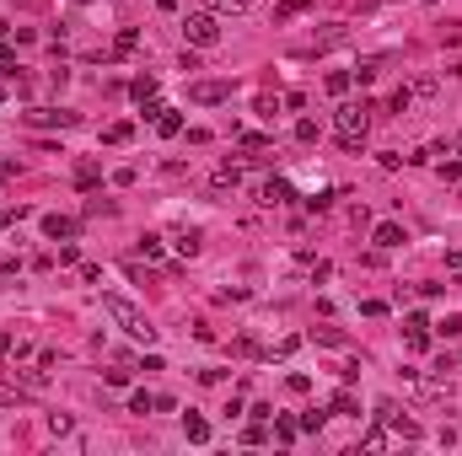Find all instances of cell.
<instances>
[{"instance_id": "cell-1", "label": "cell", "mask_w": 462, "mask_h": 456, "mask_svg": "<svg viewBox=\"0 0 462 456\" xmlns=\"http://www.w3.org/2000/svg\"><path fill=\"white\" fill-rule=\"evenodd\" d=\"M371 102H344L339 108V145L350 151V156H360V145H365V129H371Z\"/></svg>"}, {"instance_id": "cell-2", "label": "cell", "mask_w": 462, "mask_h": 456, "mask_svg": "<svg viewBox=\"0 0 462 456\" xmlns=\"http://www.w3.org/2000/svg\"><path fill=\"white\" fill-rule=\"evenodd\" d=\"M102 306H108V317H113V322H119V327H124L129 338H140V344H151V338H156V327H151V317L140 312L134 300H124V295H102Z\"/></svg>"}, {"instance_id": "cell-3", "label": "cell", "mask_w": 462, "mask_h": 456, "mask_svg": "<svg viewBox=\"0 0 462 456\" xmlns=\"http://www.w3.org/2000/svg\"><path fill=\"white\" fill-rule=\"evenodd\" d=\"M183 33H188V43H194V48H215V43H220V22H215V11H194L188 22H183Z\"/></svg>"}, {"instance_id": "cell-4", "label": "cell", "mask_w": 462, "mask_h": 456, "mask_svg": "<svg viewBox=\"0 0 462 456\" xmlns=\"http://www.w3.org/2000/svg\"><path fill=\"white\" fill-rule=\"evenodd\" d=\"M188 97H194V102H205V108L231 102V81H194V86H188Z\"/></svg>"}, {"instance_id": "cell-5", "label": "cell", "mask_w": 462, "mask_h": 456, "mask_svg": "<svg viewBox=\"0 0 462 456\" xmlns=\"http://www.w3.org/2000/svg\"><path fill=\"white\" fill-rule=\"evenodd\" d=\"M43 237L49 241H75L81 237V220L75 215H43Z\"/></svg>"}, {"instance_id": "cell-6", "label": "cell", "mask_w": 462, "mask_h": 456, "mask_svg": "<svg viewBox=\"0 0 462 456\" xmlns=\"http://www.w3.org/2000/svg\"><path fill=\"white\" fill-rule=\"evenodd\" d=\"M403 344H409L414 354H425V349H430V322H425V312H414L409 322H403Z\"/></svg>"}, {"instance_id": "cell-7", "label": "cell", "mask_w": 462, "mask_h": 456, "mask_svg": "<svg viewBox=\"0 0 462 456\" xmlns=\"http://www.w3.org/2000/svg\"><path fill=\"white\" fill-rule=\"evenodd\" d=\"M377 419H382V424H392V430H398L403 440H419V424H414V419H403V413L392 408V403H377Z\"/></svg>"}, {"instance_id": "cell-8", "label": "cell", "mask_w": 462, "mask_h": 456, "mask_svg": "<svg viewBox=\"0 0 462 456\" xmlns=\"http://www.w3.org/2000/svg\"><path fill=\"white\" fill-rule=\"evenodd\" d=\"M371 241H377L382 252H392V247H403V241H409V237H403V226H398V220H382V226L371 231Z\"/></svg>"}, {"instance_id": "cell-9", "label": "cell", "mask_w": 462, "mask_h": 456, "mask_svg": "<svg viewBox=\"0 0 462 456\" xmlns=\"http://www.w3.org/2000/svg\"><path fill=\"white\" fill-rule=\"evenodd\" d=\"M258 199H264V205H291V199H296V188H291L285 178H269L264 188H258Z\"/></svg>"}, {"instance_id": "cell-10", "label": "cell", "mask_w": 462, "mask_h": 456, "mask_svg": "<svg viewBox=\"0 0 462 456\" xmlns=\"http://www.w3.org/2000/svg\"><path fill=\"white\" fill-rule=\"evenodd\" d=\"M237 183H242V167H237V161H220V167H215V178H210V188H215V193H226V188H237Z\"/></svg>"}, {"instance_id": "cell-11", "label": "cell", "mask_w": 462, "mask_h": 456, "mask_svg": "<svg viewBox=\"0 0 462 456\" xmlns=\"http://www.w3.org/2000/svg\"><path fill=\"white\" fill-rule=\"evenodd\" d=\"M183 435H188L194 445H205L210 440V419H205V413H183Z\"/></svg>"}, {"instance_id": "cell-12", "label": "cell", "mask_w": 462, "mask_h": 456, "mask_svg": "<svg viewBox=\"0 0 462 456\" xmlns=\"http://www.w3.org/2000/svg\"><path fill=\"white\" fill-rule=\"evenodd\" d=\"M269 430H274V440H280V445H291L296 435H301V419H285V413H274V419H269Z\"/></svg>"}, {"instance_id": "cell-13", "label": "cell", "mask_w": 462, "mask_h": 456, "mask_svg": "<svg viewBox=\"0 0 462 456\" xmlns=\"http://www.w3.org/2000/svg\"><path fill=\"white\" fill-rule=\"evenodd\" d=\"M172 247H178V252H183V258H194V252H199V247H205V237H199V231H194V226H183V231H178V237H172Z\"/></svg>"}, {"instance_id": "cell-14", "label": "cell", "mask_w": 462, "mask_h": 456, "mask_svg": "<svg viewBox=\"0 0 462 456\" xmlns=\"http://www.w3.org/2000/svg\"><path fill=\"white\" fill-rule=\"evenodd\" d=\"M156 134H167V140H172V134H183V113H178V108H161V119H156Z\"/></svg>"}, {"instance_id": "cell-15", "label": "cell", "mask_w": 462, "mask_h": 456, "mask_svg": "<svg viewBox=\"0 0 462 456\" xmlns=\"http://www.w3.org/2000/svg\"><path fill=\"white\" fill-rule=\"evenodd\" d=\"M134 252H140L146 264H161V237H140V241H134Z\"/></svg>"}, {"instance_id": "cell-16", "label": "cell", "mask_w": 462, "mask_h": 456, "mask_svg": "<svg viewBox=\"0 0 462 456\" xmlns=\"http://www.w3.org/2000/svg\"><path fill=\"white\" fill-rule=\"evenodd\" d=\"M436 333H441V338H462V312H446V317L436 322Z\"/></svg>"}, {"instance_id": "cell-17", "label": "cell", "mask_w": 462, "mask_h": 456, "mask_svg": "<svg viewBox=\"0 0 462 456\" xmlns=\"http://www.w3.org/2000/svg\"><path fill=\"white\" fill-rule=\"evenodd\" d=\"M317 344H328V349H344V344H350V338H344V327H317Z\"/></svg>"}, {"instance_id": "cell-18", "label": "cell", "mask_w": 462, "mask_h": 456, "mask_svg": "<svg viewBox=\"0 0 462 456\" xmlns=\"http://www.w3.org/2000/svg\"><path fill=\"white\" fill-rule=\"evenodd\" d=\"M387 108H392V113H398V119H403V113L414 108V86H398V92H392V102H387Z\"/></svg>"}, {"instance_id": "cell-19", "label": "cell", "mask_w": 462, "mask_h": 456, "mask_svg": "<svg viewBox=\"0 0 462 456\" xmlns=\"http://www.w3.org/2000/svg\"><path fill=\"white\" fill-rule=\"evenodd\" d=\"M11 376L27 386V392H43V386H49V376H43V371H11Z\"/></svg>"}, {"instance_id": "cell-20", "label": "cell", "mask_w": 462, "mask_h": 456, "mask_svg": "<svg viewBox=\"0 0 462 456\" xmlns=\"http://www.w3.org/2000/svg\"><path fill=\"white\" fill-rule=\"evenodd\" d=\"M328 413H360V403H355L350 392H333L328 397Z\"/></svg>"}, {"instance_id": "cell-21", "label": "cell", "mask_w": 462, "mask_h": 456, "mask_svg": "<svg viewBox=\"0 0 462 456\" xmlns=\"http://www.w3.org/2000/svg\"><path fill=\"white\" fill-rule=\"evenodd\" d=\"M242 440H247V445H264V440H269V419H253V424L242 430Z\"/></svg>"}, {"instance_id": "cell-22", "label": "cell", "mask_w": 462, "mask_h": 456, "mask_svg": "<svg viewBox=\"0 0 462 456\" xmlns=\"http://www.w3.org/2000/svg\"><path fill=\"white\" fill-rule=\"evenodd\" d=\"M129 134H134V124H108V129H102V140H108V145H124Z\"/></svg>"}, {"instance_id": "cell-23", "label": "cell", "mask_w": 462, "mask_h": 456, "mask_svg": "<svg viewBox=\"0 0 462 456\" xmlns=\"http://www.w3.org/2000/svg\"><path fill=\"white\" fill-rule=\"evenodd\" d=\"M75 183H81V188H97V183H102V172L92 167V161H81V172H75Z\"/></svg>"}, {"instance_id": "cell-24", "label": "cell", "mask_w": 462, "mask_h": 456, "mask_svg": "<svg viewBox=\"0 0 462 456\" xmlns=\"http://www.w3.org/2000/svg\"><path fill=\"white\" fill-rule=\"evenodd\" d=\"M151 408H156V392H134L129 397V413H151Z\"/></svg>"}, {"instance_id": "cell-25", "label": "cell", "mask_w": 462, "mask_h": 456, "mask_svg": "<svg viewBox=\"0 0 462 456\" xmlns=\"http://www.w3.org/2000/svg\"><path fill=\"white\" fill-rule=\"evenodd\" d=\"M350 81H355L350 70H333V75H328V92H333V97H344V92H350Z\"/></svg>"}, {"instance_id": "cell-26", "label": "cell", "mask_w": 462, "mask_h": 456, "mask_svg": "<svg viewBox=\"0 0 462 456\" xmlns=\"http://www.w3.org/2000/svg\"><path fill=\"white\" fill-rule=\"evenodd\" d=\"M210 11H220V16H237V11H247V0H210Z\"/></svg>"}, {"instance_id": "cell-27", "label": "cell", "mask_w": 462, "mask_h": 456, "mask_svg": "<svg viewBox=\"0 0 462 456\" xmlns=\"http://www.w3.org/2000/svg\"><path fill=\"white\" fill-rule=\"evenodd\" d=\"M317 134H323V129H317L312 119H301V124H296V140H301V145H317Z\"/></svg>"}, {"instance_id": "cell-28", "label": "cell", "mask_w": 462, "mask_h": 456, "mask_svg": "<svg viewBox=\"0 0 462 456\" xmlns=\"http://www.w3.org/2000/svg\"><path fill=\"white\" fill-rule=\"evenodd\" d=\"M306 6H312V0H280V11H274V16H280V22H285V16H301Z\"/></svg>"}, {"instance_id": "cell-29", "label": "cell", "mask_w": 462, "mask_h": 456, "mask_svg": "<svg viewBox=\"0 0 462 456\" xmlns=\"http://www.w3.org/2000/svg\"><path fill=\"white\" fill-rule=\"evenodd\" d=\"M436 92H441L436 75H419V81H414V97H436Z\"/></svg>"}, {"instance_id": "cell-30", "label": "cell", "mask_w": 462, "mask_h": 456, "mask_svg": "<svg viewBox=\"0 0 462 456\" xmlns=\"http://www.w3.org/2000/svg\"><path fill=\"white\" fill-rule=\"evenodd\" d=\"M134 48H140V33H134V27H124V33H119V54H134Z\"/></svg>"}, {"instance_id": "cell-31", "label": "cell", "mask_w": 462, "mask_h": 456, "mask_svg": "<svg viewBox=\"0 0 462 456\" xmlns=\"http://www.w3.org/2000/svg\"><path fill=\"white\" fill-rule=\"evenodd\" d=\"M436 172H441V183H462V161H441Z\"/></svg>"}, {"instance_id": "cell-32", "label": "cell", "mask_w": 462, "mask_h": 456, "mask_svg": "<svg viewBox=\"0 0 462 456\" xmlns=\"http://www.w3.org/2000/svg\"><path fill=\"white\" fill-rule=\"evenodd\" d=\"M237 145H242V151H269L264 134H237Z\"/></svg>"}, {"instance_id": "cell-33", "label": "cell", "mask_w": 462, "mask_h": 456, "mask_svg": "<svg viewBox=\"0 0 462 456\" xmlns=\"http://www.w3.org/2000/svg\"><path fill=\"white\" fill-rule=\"evenodd\" d=\"M323 419H328V413H317V408H312V413H301V430H306V435H317V430H323Z\"/></svg>"}, {"instance_id": "cell-34", "label": "cell", "mask_w": 462, "mask_h": 456, "mask_svg": "<svg viewBox=\"0 0 462 456\" xmlns=\"http://www.w3.org/2000/svg\"><path fill=\"white\" fill-rule=\"evenodd\" d=\"M49 430H54V435H70L75 424H70V413H49Z\"/></svg>"}, {"instance_id": "cell-35", "label": "cell", "mask_w": 462, "mask_h": 456, "mask_svg": "<svg viewBox=\"0 0 462 456\" xmlns=\"http://www.w3.org/2000/svg\"><path fill=\"white\" fill-rule=\"evenodd\" d=\"M333 199H339V188H323V193H317V199H306V205H312V210H328Z\"/></svg>"}, {"instance_id": "cell-36", "label": "cell", "mask_w": 462, "mask_h": 456, "mask_svg": "<svg viewBox=\"0 0 462 456\" xmlns=\"http://www.w3.org/2000/svg\"><path fill=\"white\" fill-rule=\"evenodd\" d=\"M60 264H81V247L75 241H60Z\"/></svg>"}, {"instance_id": "cell-37", "label": "cell", "mask_w": 462, "mask_h": 456, "mask_svg": "<svg viewBox=\"0 0 462 456\" xmlns=\"http://www.w3.org/2000/svg\"><path fill=\"white\" fill-rule=\"evenodd\" d=\"M0 75H16V60L6 54V48H0Z\"/></svg>"}, {"instance_id": "cell-38", "label": "cell", "mask_w": 462, "mask_h": 456, "mask_svg": "<svg viewBox=\"0 0 462 456\" xmlns=\"http://www.w3.org/2000/svg\"><path fill=\"white\" fill-rule=\"evenodd\" d=\"M446 48H462V27H451V33H446Z\"/></svg>"}, {"instance_id": "cell-39", "label": "cell", "mask_w": 462, "mask_h": 456, "mask_svg": "<svg viewBox=\"0 0 462 456\" xmlns=\"http://www.w3.org/2000/svg\"><path fill=\"white\" fill-rule=\"evenodd\" d=\"M11 349H16V344H11V333H0V360H6V354H11Z\"/></svg>"}, {"instance_id": "cell-40", "label": "cell", "mask_w": 462, "mask_h": 456, "mask_svg": "<svg viewBox=\"0 0 462 456\" xmlns=\"http://www.w3.org/2000/svg\"><path fill=\"white\" fill-rule=\"evenodd\" d=\"M156 6H161V11H172V6H178V0H156Z\"/></svg>"}, {"instance_id": "cell-41", "label": "cell", "mask_w": 462, "mask_h": 456, "mask_svg": "<svg viewBox=\"0 0 462 456\" xmlns=\"http://www.w3.org/2000/svg\"><path fill=\"white\" fill-rule=\"evenodd\" d=\"M451 151H457V156H462V134H457V140H451Z\"/></svg>"}, {"instance_id": "cell-42", "label": "cell", "mask_w": 462, "mask_h": 456, "mask_svg": "<svg viewBox=\"0 0 462 456\" xmlns=\"http://www.w3.org/2000/svg\"><path fill=\"white\" fill-rule=\"evenodd\" d=\"M451 75H462V60H457V65H451Z\"/></svg>"}, {"instance_id": "cell-43", "label": "cell", "mask_w": 462, "mask_h": 456, "mask_svg": "<svg viewBox=\"0 0 462 456\" xmlns=\"http://www.w3.org/2000/svg\"><path fill=\"white\" fill-rule=\"evenodd\" d=\"M75 6H86V0H75Z\"/></svg>"}, {"instance_id": "cell-44", "label": "cell", "mask_w": 462, "mask_h": 456, "mask_svg": "<svg viewBox=\"0 0 462 456\" xmlns=\"http://www.w3.org/2000/svg\"><path fill=\"white\" fill-rule=\"evenodd\" d=\"M0 102H6V92H0Z\"/></svg>"}, {"instance_id": "cell-45", "label": "cell", "mask_w": 462, "mask_h": 456, "mask_svg": "<svg viewBox=\"0 0 462 456\" xmlns=\"http://www.w3.org/2000/svg\"><path fill=\"white\" fill-rule=\"evenodd\" d=\"M425 6H436V0H425Z\"/></svg>"}]
</instances>
